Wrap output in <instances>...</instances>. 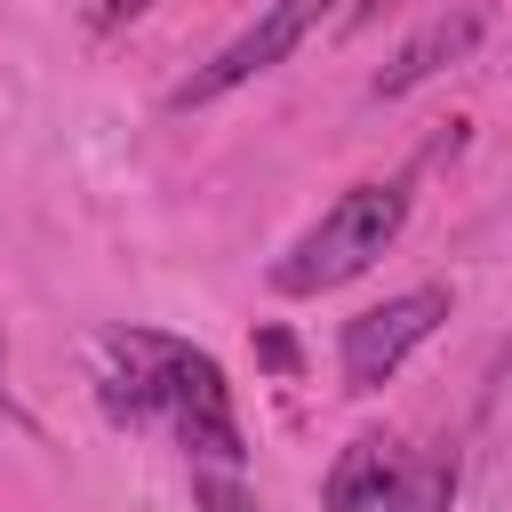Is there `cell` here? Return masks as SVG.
I'll return each instance as SVG.
<instances>
[{
    "mask_svg": "<svg viewBox=\"0 0 512 512\" xmlns=\"http://www.w3.org/2000/svg\"><path fill=\"white\" fill-rule=\"evenodd\" d=\"M112 352L128 360V416H168L176 440L192 448V464H224V472L248 464L232 384H224V368L208 352H192L176 336H152V328H120Z\"/></svg>",
    "mask_w": 512,
    "mask_h": 512,
    "instance_id": "obj_1",
    "label": "cell"
},
{
    "mask_svg": "<svg viewBox=\"0 0 512 512\" xmlns=\"http://www.w3.org/2000/svg\"><path fill=\"white\" fill-rule=\"evenodd\" d=\"M408 224V184H352L280 264H272V288L280 296H320V288H344L360 280Z\"/></svg>",
    "mask_w": 512,
    "mask_h": 512,
    "instance_id": "obj_2",
    "label": "cell"
},
{
    "mask_svg": "<svg viewBox=\"0 0 512 512\" xmlns=\"http://www.w3.org/2000/svg\"><path fill=\"white\" fill-rule=\"evenodd\" d=\"M456 464L408 456L400 440H352L328 472V512H448Z\"/></svg>",
    "mask_w": 512,
    "mask_h": 512,
    "instance_id": "obj_3",
    "label": "cell"
},
{
    "mask_svg": "<svg viewBox=\"0 0 512 512\" xmlns=\"http://www.w3.org/2000/svg\"><path fill=\"white\" fill-rule=\"evenodd\" d=\"M440 320H448V288H440V280L368 304V312L344 320V336H336V368H344V384H352V392H376V384H384V376H392Z\"/></svg>",
    "mask_w": 512,
    "mask_h": 512,
    "instance_id": "obj_4",
    "label": "cell"
},
{
    "mask_svg": "<svg viewBox=\"0 0 512 512\" xmlns=\"http://www.w3.org/2000/svg\"><path fill=\"white\" fill-rule=\"evenodd\" d=\"M328 8H336V0H272V8H264V16H256V24H248V32H240V40L216 56V64H200V72L176 88V112H192V104H216V96H232L240 80L272 72L280 56H296V48H304V32H312Z\"/></svg>",
    "mask_w": 512,
    "mask_h": 512,
    "instance_id": "obj_5",
    "label": "cell"
},
{
    "mask_svg": "<svg viewBox=\"0 0 512 512\" xmlns=\"http://www.w3.org/2000/svg\"><path fill=\"white\" fill-rule=\"evenodd\" d=\"M480 24H488L480 8H440V16H432V24H424V32H416L384 72H376V96H408L416 80H432L440 64H456V56L480 40Z\"/></svg>",
    "mask_w": 512,
    "mask_h": 512,
    "instance_id": "obj_6",
    "label": "cell"
},
{
    "mask_svg": "<svg viewBox=\"0 0 512 512\" xmlns=\"http://www.w3.org/2000/svg\"><path fill=\"white\" fill-rule=\"evenodd\" d=\"M192 504H200V512H256L248 480L224 472V464H192Z\"/></svg>",
    "mask_w": 512,
    "mask_h": 512,
    "instance_id": "obj_7",
    "label": "cell"
},
{
    "mask_svg": "<svg viewBox=\"0 0 512 512\" xmlns=\"http://www.w3.org/2000/svg\"><path fill=\"white\" fill-rule=\"evenodd\" d=\"M256 352H264V368H280V376H296V344H288L280 328H264V336H256Z\"/></svg>",
    "mask_w": 512,
    "mask_h": 512,
    "instance_id": "obj_8",
    "label": "cell"
},
{
    "mask_svg": "<svg viewBox=\"0 0 512 512\" xmlns=\"http://www.w3.org/2000/svg\"><path fill=\"white\" fill-rule=\"evenodd\" d=\"M144 8H152V0H96V24L112 32V24H128V16H144Z\"/></svg>",
    "mask_w": 512,
    "mask_h": 512,
    "instance_id": "obj_9",
    "label": "cell"
},
{
    "mask_svg": "<svg viewBox=\"0 0 512 512\" xmlns=\"http://www.w3.org/2000/svg\"><path fill=\"white\" fill-rule=\"evenodd\" d=\"M376 8H392V0H360V8H352V24H368V16H376Z\"/></svg>",
    "mask_w": 512,
    "mask_h": 512,
    "instance_id": "obj_10",
    "label": "cell"
},
{
    "mask_svg": "<svg viewBox=\"0 0 512 512\" xmlns=\"http://www.w3.org/2000/svg\"><path fill=\"white\" fill-rule=\"evenodd\" d=\"M0 376H8V336H0Z\"/></svg>",
    "mask_w": 512,
    "mask_h": 512,
    "instance_id": "obj_11",
    "label": "cell"
}]
</instances>
